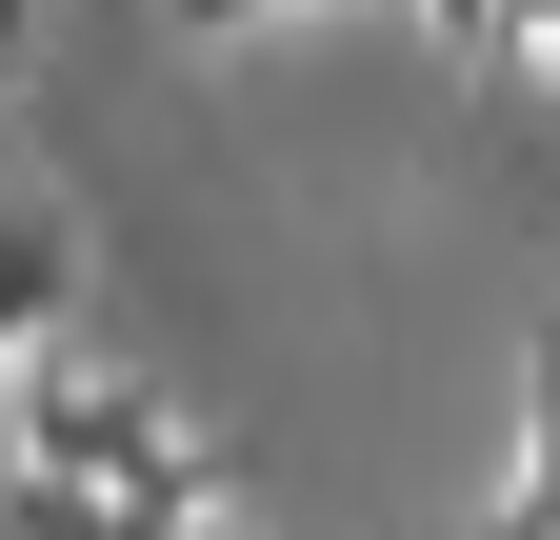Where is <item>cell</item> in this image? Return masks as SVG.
Returning <instances> with one entry per match:
<instances>
[{"label":"cell","mask_w":560,"mask_h":540,"mask_svg":"<svg viewBox=\"0 0 560 540\" xmlns=\"http://www.w3.org/2000/svg\"><path fill=\"white\" fill-rule=\"evenodd\" d=\"M21 441H40V481H101L140 520H221V441L120 361H21Z\"/></svg>","instance_id":"6da1fadb"},{"label":"cell","mask_w":560,"mask_h":540,"mask_svg":"<svg viewBox=\"0 0 560 540\" xmlns=\"http://www.w3.org/2000/svg\"><path fill=\"white\" fill-rule=\"evenodd\" d=\"M60 320H81V200H0V380L21 361H60Z\"/></svg>","instance_id":"7a4b0ae2"},{"label":"cell","mask_w":560,"mask_h":540,"mask_svg":"<svg viewBox=\"0 0 560 540\" xmlns=\"http://www.w3.org/2000/svg\"><path fill=\"white\" fill-rule=\"evenodd\" d=\"M480 540H560V421H521V501L480 520Z\"/></svg>","instance_id":"3957f363"},{"label":"cell","mask_w":560,"mask_h":540,"mask_svg":"<svg viewBox=\"0 0 560 540\" xmlns=\"http://www.w3.org/2000/svg\"><path fill=\"white\" fill-rule=\"evenodd\" d=\"M161 21H180V40H280L301 0H161Z\"/></svg>","instance_id":"277c9868"},{"label":"cell","mask_w":560,"mask_h":540,"mask_svg":"<svg viewBox=\"0 0 560 540\" xmlns=\"http://www.w3.org/2000/svg\"><path fill=\"white\" fill-rule=\"evenodd\" d=\"M21 481H40V441H21V380H0V501H21Z\"/></svg>","instance_id":"5b68a950"},{"label":"cell","mask_w":560,"mask_h":540,"mask_svg":"<svg viewBox=\"0 0 560 540\" xmlns=\"http://www.w3.org/2000/svg\"><path fill=\"white\" fill-rule=\"evenodd\" d=\"M521 421H560V320H540V361H521Z\"/></svg>","instance_id":"8992f818"},{"label":"cell","mask_w":560,"mask_h":540,"mask_svg":"<svg viewBox=\"0 0 560 540\" xmlns=\"http://www.w3.org/2000/svg\"><path fill=\"white\" fill-rule=\"evenodd\" d=\"M0 60H40V0H0Z\"/></svg>","instance_id":"52a82bcc"},{"label":"cell","mask_w":560,"mask_h":540,"mask_svg":"<svg viewBox=\"0 0 560 540\" xmlns=\"http://www.w3.org/2000/svg\"><path fill=\"white\" fill-rule=\"evenodd\" d=\"M161 540H241V520H161Z\"/></svg>","instance_id":"ba28073f"},{"label":"cell","mask_w":560,"mask_h":540,"mask_svg":"<svg viewBox=\"0 0 560 540\" xmlns=\"http://www.w3.org/2000/svg\"><path fill=\"white\" fill-rule=\"evenodd\" d=\"M540 60H560V40H540Z\"/></svg>","instance_id":"9c48e42d"}]
</instances>
